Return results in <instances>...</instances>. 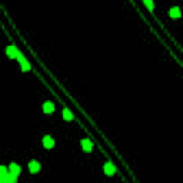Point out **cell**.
I'll return each instance as SVG.
<instances>
[{"label":"cell","instance_id":"1","mask_svg":"<svg viewBox=\"0 0 183 183\" xmlns=\"http://www.w3.org/2000/svg\"><path fill=\"white\" fill-rule=\"evenodd\" d=\"M6 53H7V56L10 57V59H17L19 57V50H17V47L13 46V44H10V46H7V49H6Z\"/></svg>","mask_w":183,"mask_h":183},{"label":"cell","instance_id":"2","mask_svg":"<svg viewBox=\"0 0 183 183\" xmlns=\"http://www.w3.org/2000/svg\"><path fill=\"white\" fill-rule=\"evenodd\" d=\"M103 172L107 174V176H112V174L116 173V167H114L113 163L107 162V163H104V166H103Z\"/></svg>","mask_w":183,"mask_h":183},{"label":"cell","instance_id":"3","mask_svg":"<svg viewBox=\"0 0 183 183\" xmlns=\"http://www.w3.org/2000/svg\"><path fill=\"white\" fill-rule=\"evenodd\" d=\"M17 60L20 62V66H22V70H23V72H29V70H30V63L24 59L23 55H19Z\"/></svg>","mask_w":183,"mask_h":183},{"label":"cell","instance_id":"4","mask_svg":"<svg viewBox=\"0 0 183 183\" xmlns=\"http://www.w3.org/2000/svg\"><path fill=\"white\" fill-rule=\"evenodd\" d=\"M9 173L10 172H7V169H6L5 166L0 167V180L3 183H9Z\"/></svg>","mask_w":183,"mask_h":183},{"label":"cell","instance_id":"5","mask_svg":"<svg viewBox=\"0 0 183 183\" xmlns=\"http://www.w3.org/2000/svg\"><path fill=\"white\" fill-rule=\"evenodd\" d=\"M82 147H83L85 152H92L93 150V143H92V140H89V139H83V140H82Z\"/></svg>","mask_w":183,"mask_h":183},{"label":"cell","instance_id":"6","mask_svg":"<svg viewBox=\"0 0 183 183\" xmlns=\"http://www.w3.org/2000/svg\"><path fill=\"white\" fill-rule=\"evenodd\" d=\"M29 170H30V173H37L39 170H40V163L36 162V160H32L29 163Z\"/></svg>","mask_w":183,"mask_h":183},{"label":"cell","instance_id":"7","mask_svg":"<svg viewBox=\"0 0 183 183\" xmlns=\"http://www.w3.org/2000/svg\"><path fill=\"white\" fill-rule=\"evenodd\" d=\"M43 146H44L46 149H52L53 146H55V140H53L50 136H44L43 137Z\"/></svg>","mask_w":183,"mask_h":183},{"label":"cell","instance_id":"8","mask_svg":"<svg viewBox=\"0 0 183 183\" xmlns=\"http://www.w3.org/2000/svg\"><path fill=\"white\" fill-rule=\"evenodd\" d=\"M53 110H55V104H53L52 102H46V103H43V112L46 113V114L53 113Z\"/></svg>","mask_w":183,"mask_h":183},{"label":"cell","instance_id":"9","mask_svg":"<svg viewBox=\"0 0 183 183\" xmlns=\"http://www.w3.org/2000/svg\"><path fill=\"white\" fill-rule=\"evenodd\" d=\"M170 17H173V19H178V17H180L182 16V12H180V9L179 7H172L169 12Z\"/></svg>","mask_w":183,"mask_h":183},{"label":"cell","instance_id":"10","mask_svg":"<svg viewBox=\"0 0 183 183\" xmlns=\"http://www.w3.org/2000/svg\"><path fill=\"white\" fill-rule=\"evenodd\" d=\"M9 172L12 174H16V176H19V173H20V166L19 164H16V163H12L9 166Z\"/></svg>","mask_w":183,"mask_h":183},{"label":"cell","instance_id":"11","mask_svg":"<svg viewBox=\"0 0 183 183\" xmlns=\"http://www.w3.org/2000/svg\"><path fill=\"white\" fill-rule=\"evenodd\" d=\"M63 119H65V120H72V119H73V114H72V112L69 109H65V110H63Z\"/></svg>","mask_w":183,"mask_h":183},{"label":"cell","instance_id":"12","mask_svg":"<svg viewBox=\"0 0 183 183\" xmlns=\"http://www.w3.org/2000/svg\"><path fill=\"white\" fill-rule=\"evenodd\" d=\"M145 5H146V7H147L149 10L155 9V5H153V2H152V0H145Z\"/></svg>","mask_w":183,"mask_h":183},{"label":"cell","instance_id":"13","mask_svg":"<svg viewBox=\"0 0 183 183\" xmlns=\"http://www.w3.org/2000/svg\"><path fill=\"white\" fill-rule=\"evenodd\" d=\"M16 180H17V176L9 173V183H16Z\"/></svg>","mask_w":183,"mask_h":183}]
</instances>
